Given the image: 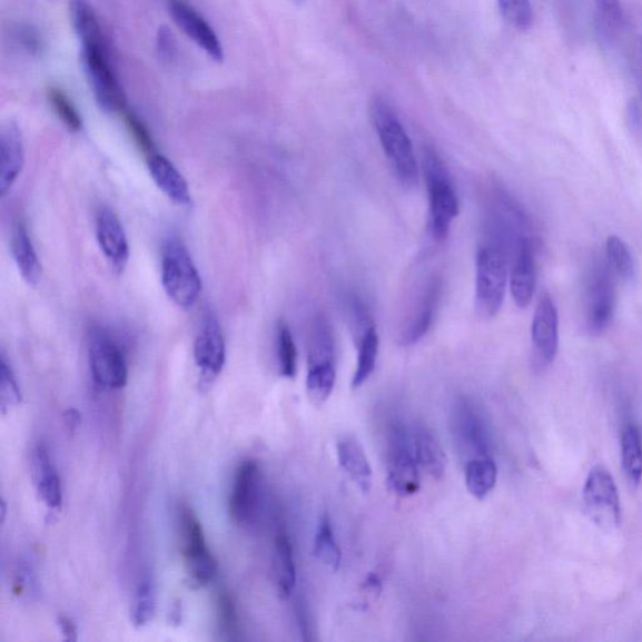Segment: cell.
I'll return each mask as SVG.
<instances>
[{"label": "cell", "instance_id": "6da1fadb", "mask_svg": "<svg viewBox=\"0 0 642 642\" xmlns=\"http://www.w3.org/2000/svg\"><path fill=\"white\" fill-rule=\"evenodd\" d=\"M371 112L383 151L394 175L404 187L413 189L418 184L419 172L417 157L406 128L393 107L382 97H375Z\"/></svg>", "mask_w": 642, "mask_h": 642}, {"label": "cell", "instance_id": "7a4b0ae2", "mask_svg": "<svg viewBox=\"0 0 642 642\" xmlns=\"http://www.w3.org/2000/svg\"><path fill=\"white\" fill-rule=\"evenodd\" d=\"M423 174L429 196V229L434 240L443 243L458 216V197L446 165L429 147L423 152Z\"/></svg>", "mask_w": 642, "mask_h": 642}, {"label": "cell", "instance_id": "3957f363", "mask_svg": "<svg viewBox=\"0 0 642 642\" xmlns=\"http://www.w3.org/2000/svg\"><path fill=\"white\" fill-rule=\"evenodd\" d=\"M507 256L500 245L482 246L476 259V294L474 305L483 319L496 316L505 302Z\"/></svg>", "mask_w": 642, "mask_h": 642}, {"label": "cell", "instance_id": "277c9868", "mask_svg": "<svg viewBox=\"0 0 642 642\" xmlns=\"http://www.w3.org/2000/svg\"><path fill=\"white\" fill-rule=\"evenodd\" d=\"M162 285L169 298L182 309H190L203 290V282L185 245L176 237L165 244Z\"/></svg>", "mask_w": 642, "mask_h": 642}, {"label": "cell", "instance_id": "5b68a950", "mask_svg": "<svg viewBox=\"0 0 642 642\" xmlns=\"http://www.w3.org/2000/svg\"><path fill=\"white\" fill-rule=\"evenodd\" d=\"M81 63L98 107L107 113L122 111L126 97L118 82L107 45L82 46Z\"/></svg>", "mask_w": 642, "mask_h": 642}, {"label": "cell", "instance_id": "8992f818", "mask_svg": "<svg viewBox=\"0 0 642 642\" xmlns=\"http://www.w3.org/2000/svg\"><path fill=\"white\" fill-rule=\"evenodd\" d=\"M387 482L395 495L406 498L419 491L418 462L414 456L412 434L401 423L392 424L388 432Z\"/></svg>", "mask_w": 642, "mask_h": 642}, {"label": "cell", "instance_id": "52a82bcc", "mask_svg": "<svg viewBox=\"0 0 642 642\" xmlns=\"http://www.w3.org/2000/svg\"><path fill=\"white\" fill-rule=\"evenodd\" d=\"M181 531L185 565L191 586L210 584L217 574V562L206 546L201 522L189 507L182 508Z\"/></svg>", "mask_w": 642, "mask_h": 642}, {"label": "cell", "instance_id": "ba28073f", "mask_svg": "<svg viewBox=\"0 0 642 642\" xmlns=\"http://www.w3.org/2000/svg\"><path fill=\"white\" fill-rule=\"evenodd\" d=\"M587 515L601 529L614 530L621 522L619 491L614 477L601 466L591 470L584 487Z\"/></svg>", "mask_w": 642, "mask_h": 642}, {"label": "cell", "instance_id": "9c48e42d", "mask_svg": "<svg viewBox=\"0 0 642 642\" xmlns=\"http://www.w3.org/2000/svg\"><path fill=\"white\" fill-rule=\"evenodd\" d=\"M452 433L462 457L467 461L492 456L485 421L466 398L460 399L453 408Z\"/></svg>", "mask_w": 642, "mask_h": 642}, {"label": "cell", "instance_id": "30bf717a", "mask_svg": "<svg viewBox=\"0 0 642 642\" xmlns=\"http://www.w3.org/2000/svg\"><path fill=\"white\" fill-rule=\"evenodd\" d=\"M615 292L611 273L604 263L592 266L586 288V325L591 334L604 333L614 316Z\"/></svg>", "mask_w": 642, "mask_h": 642}, {"label": "cell", "instance_id": "8fae6325", "mask_svg": "<svg viewBox=\"0 0 642 642\" xmlns=\"http://www.w3.org/2000/svg\"><path fill=\"white\" fill-rule=\"evenodd\" d=\"M261 502L263 476L259 464L245 461L237 470L230 498V515L236 525H251L259 517Z\"/></svg>", "mask_w": 642, "mask_h": 642}, {"label": "cell", "instance_id": "7c38bea8", "mask_svg": "<svg viewBox=\"0 0 642 642\" xmlns=\"http://www.w3.org/2000/svg\"><path fill=\"white\" fill-rule=\"evenodd\" d=\"M90 367L93 381L105 389H122L127 384L125 354L102 330H97L91 339Z\"/></svg>", "mask_w": 642, "mask_h": 642}, {"label": "cell", "instance_id": "4fadbf2b", "mask_svg": "<svg viewBox=\"0 0 642 642\" xmlns=\"http://www.w3.org/2000/svg\"><path fill=\"white\" fill-rule=\"evenodd\" d=\"M533 360L540 368L549 367L559 352V312L550 295L541 296L531 327Z\"/></svg>", "mask_w": 642, "mask_h": 642}, {"label": "cell", "instance_id": "5bb4252c", "mask_svg": "<svg viewBox=\"0 0 642 642\" xmlns=\"http://www.w3.org/2000/svg\"><path fill=\"white\" fill-rule=\"evenodd\" d=\"M169 12L174 22L216 62L224 61V47L214 28L185 0H170Z\"/></svg>", "mask_w": 642, "mask_h": 642}, {"label": "cell", "instance_id": "9a60e30c", "mask_svg": "<svg viewBox=\"0 0 642 642\" xmlns=\"http://www.w3.org/2000/svg\"><path fill=\"white\" fill-rule=\"evenodd\" d=\"M194 357L206 379H214L224 368L226 345L220 323L214 315H207L204 320L201 332L195 342Z\"/></svg>", "mask_w": 642, "mask_h": 642}, {"label": "cell", "instance_id": "2e32d148", "mask_svg": "<svg viewBox=\"0 0 642 642\" xmlns=\"http://www.w3.org/2000/svg\"><path fill=\"white\" fill-rule=\"evenodd\" d=\"M442 279L439 276H432L421 293L416 308H414L406 327L401 334L403 345H414L432 328L434 318L438 309L442 295Z\"/></svg>", "mask_w": 642, "mask_h": 642}, {"label": "cell", "instance_id": "e0dca14e", "mask_svg": "<svg viewBox=\"0 0 642 642\" xmlns=\"http://www.w3.org/2000/svg\"><path fill=\"white\" fill-rule=\"evenodd\" d=\"M97 240L115 271L122 273L130 256V246L120 219L110 209H103L98 215Z\"/></svg>", "mask_w": 642, "mask_h": 642}, {"label": "cell", "instance_id": "ac0fdd59", "mask_svg": "<svg viewBox=\"0 0 642 642\" xmlns=\"http://www.w3.org/2000/svg\"><path fill=\"white\" fill-rule=\"evenodd\" d=\"M510 288L513 302L521 309L527 308L536 289V264L530 237L523 239L516 249L511 269Z\"/></svg>", "mask_w": 642, "mask_h": 642}, {"label": "cell", "instance_id": "d6986e66", "mask_svg": "<svg viewBox=\"0 0 642 642\" xmlns=\"http://www.w3.org/2000/svg\"><path fill=\"white\" fill-rule=\"evenodd\" d=\"M24 166V145L21 130L9 121L0 132V194L11 189Z\"/></svg>", "mask_w": 642, "mask_h": 642}, {"label": "cell", "instance_id": "ffe728a7", "mask_svg": "<svg viewBox=\"0 0 642 642\" xmlns=\"http://www.w3.org/2000/svg\"><path fill=\"white\" fill-rule=\"evenodd\" d=\"M32 471L39 497L49 508L61 510L63 503L61 480L45 446H38L33 451Z\"/></svg>", "mask_w": 642, "mask_h": 642}, {"label": "cell", "instance_id": "44dd1931", "mask_svg": "<svg viewBox=\"0 0 642 642\" xmlns=\"http://www.w3.org/2000/svg\"><path fill=\"white\" fill-rule=\"evenodd\" d=\"M412 443L418 466L433 478H442L447 468V456L436 434L419 424L412 432Z\"/></svg>", "mask_w": 642, "mask_h": 642}, {"label": "cell", "instance_id": "7402d4cb", "mask_svg": "<svg viewBox=\"0 0 642 642\" xmlns=\"http://www.w3.org/2000/svg\"><path fill=\"white\" fill-rule=\"evenodd\" d=\"M340 467L363 493H368L373 483V471L367 454L357 438L344 437L337 444Z\"/></svg>", "mask_w": 642, "mask_h": 642}, {"label": "cell", "instance_id": "603a6c76", "mask_svg": "<svg viewBox=\"0 0 642 642\" xmlns=\"http://www.w3.org/2000/svg\"><path fill=\"white\" fill-rule=\"evenodd\" d=\"M148 170H150L156 185L160 187L169 199L182 206L190 205L191 194L189 185H187L181 172L165 156L157 154L151 156L150 160H148Z\"/></svg>", "mask_w": 642, "mask_h": 642}, {"label": "cell", "instance_id": "cb8c5ba5", "mask_svg": "<svg viewBox=\"0 0 642 642\" xmlns=\"http://www.w3.org/2000/svg\"><path fill=\"white\" fill-rule=\"evenodd\" d=\"M12 254L19 273L29 285H37L42 275V265L39 263L37 253L24 223H18L12 236Z\"/></svg>", "mask_w": 642, "mask_h": 642}, {"label": "cell", "instance_id": "d4e9b609", "mask_svg": "<svg viewBox=\"0 0 642 642\" xmlns=\"http://www.w3.org/2000/svg\"><path fill=\"white\" fill-rule=\"evenodd\" d=\"M273 575L276 590H278L280 597H290L296 585V567L293 547L288 536L280 535L275 540Z\"/></svg>", "mask_w": 642, "mask_h": 642}, {"label": "cell", "instance_id": "484cf974", "mask_svg": "<svg viewBox=\"0 0 642 642\" xmlns=\"http://www.w3.org/2000/svg\"><path fill=\"white\" fill-rule=\"evenodd\" d=\"M69 14L82 46L106 43L100 21L90 0H69Z\"/></svg>", "mask_w": 642, "mask_h": 642}, {"label": "cell", "instance_id": "4316f807", "mask_svg": "<svg viewBox=\"0 0 642 642\" xmlns=\"http://www.w3.org/2000/svg\"><path fill=\"white\" fill-rule=\"evenodd\" d=\"M498 470L492 456L473 458L466 462L464 478L471 495L476 500H485L496 487Z\"/></svg>", "mask_w": 642, "mask_h": 642}, {"label": "cell", "instance_id": "83f0119b", "mask_svg": "<svg viewBox=\"0 0 642 642\" xmlns=\"http://www.w3.org/2000/svg\"><path fill=\"white\" fill-rule=\"evenodd\" d=\"M335 381H337V371H335L334 362L309 364L306 391L314 406L320 407L330 398Z\"/></svg>", "mask_w": 642, "mask_h": 642}, {"label": "cell", "instance_id": "f1b7e54d", "mask_svg": "<svg viewBox=\"0 0 642 642\" xmlns=\"http://www.w3.org/2000/svg\"><path fill=\"white\" fill-rule=\"evenodd\" d=\"M621 457L629 482L632 486H639L642 480V436L634 424L622 432Z\"/></svg>", "mask_w": 642, "mask_h": 642}, {"label": "cell", "instance_id": "f546056e", "mask_svg": "<svg viewBox=\"0 0 642 642\" xmlns=\"http://www.w3.org/2000/svg\"><path fill=\"white\" fill-rule=\"evenodd\" d=\"M358 347V364L352 381L353 389L360 388L362 385L371 378L375 365H377L379 335L377 330H375L374 325L364 332L359 339Z\"/></svg>", "mask_w": 642, "mask_h": 642}, {"label": "cell", "instance_id": "4dcf8cb0", "mask_svg": "<svg viewBox=\"0 0 642 642\" xmlns=\"http://www.w3.org/2000/svg\"><path fill=\"white\" fill-rule=\"evenodd\" d=\"M314 555L323 565L330 569L333 572H338L342 565V550L338 545L337 539L330 525V520L325 515L320 523L318 531H316L314 541Z\"/></svg>", "mask_w": 642, "mask_h": 642}, {"label": "cell", "instance_id": "1f68e13d", "mask_svg": "<svg viewBox=\"0 0 642 642\" xmlns=\"http://www.w3.org/2000/svg\"><path fill=\"white\" fill-rule=\"evenodd\" d=\"M131 622L142 628L152 621L156 614V592L150 581H144L136 591L131 605Z\"/></svg>", "mask_w": 642, "mask_h": 642}, {"label": "cell", "instance_id": "d6a6232c", "mask_svg": "<svg viewBox=\"0 0 642 642\" xmlns=\"http://www.w3.org/2000/svg\"><path fill=\"white\" fill-rule=\"evenodd\" d=\"M278 360L283 377L293 379L298 369V352L293 334L284 322H280L278 327Z\"/></svg>", "mask_w": 642, "mask_h": 642}, {"label": "cell", "instance_id": "836d02e7", "mask_svg": "<svg viewBox=\"0 0 642 642\" xmlns=\"http://www.w3.org/2000/svg\"><path fill=\"white\" fill-rule=\"evenodd\" d=\"M599 31L606 39L614 38L622 24L620 0H595Z\"/></svg>", "mask_w": 642, "mask_h": 642}, {"label": "cell", "instance_id": "e575fe53", "mask_svg": "<svg viewBox=\"0 0 642 642\" xmlns=\"http://www.w3.org/2000/svg\"><path fill=\"white\" fill-rule=\"evenodd\" d=\"M609 264L624 279H631L635 273L634 259L629 246L619 236H610L606 243Z\"/></svg>", "mask_w": 642, "mask_h": 642}, {"label": "cell", "instance_id": "d590c367", "mask_svg": "<svg viewBox=\"0 0 642 642\" xmlns=\"http://www.w3.org/2000/svg\"><path fill=\"white\" fill-rule=\"evenodd\" d=\"M48 100L52 105L55 112L69 131L78 132L82 128V118L77 108L69 100L68 96L59 88L52 87L48 90Z\"/></svg>", "mask_w": 642, "mask_h": 642}, {"label": "cell", "instance_id": "8d00e7d4", "mask_svg": "<svg viewBox=\"0 0 642 642\" xmlns=\"http://www.w3.org/2000/svg\"><path fill=\"white\" fill-rule=\"evenodd\" d=\"M503 18L518 31H527L533 22L531 0H497Z\"/></svg>", "mask_w": 642, "mask_h": 642}, {"label": "cell", "instance_id": "74e56055", "mask_svg": "<svg viewBox=\"0 0 642 642\" xmlns=\"http://www.w3.org/2000/svg\"><path fill=\"white\" fill-rule=\"evenodd\" d=\"M217 615H219V625L225 638L235 640L237 629H239V615H237L235 601L227 591L221 592L217 601Z\"/></svg>", "mask_w": 642, "mask_h": 642}, {"label": "cell", "instance_id": "f35d334b", "mask_svg": "<svg viewBox=\"0 0 642 642\" xmlns=\"http://www.w3.org/2000/svg\"><path fill=\"white\" fill-rule=\"evenodd\" d=\"M0 399H2L3 411L18 406L22 402V394L18 388L14 374L4 357L0 364Z\"/></svg>", "mask_w": 642, "mask_h": 642}, {"label": "cell", "instance_id": "ab89813d", "mask_svg": "<svg viewBox=\"0 0 642 642\" xmlns=\"http://www.w3.org/2000/svg\"><path fill=\"white\" fill-rule=\"evenodd\" d=\"M125 120L128 127V130L132 134L135 141L138 146H140L141 150L148 155V157L154 156L155 152V145L152 141V137L150 132H148L147 127L144 122L132 112H127L125 115Z\"/></svg>", "mask_w": 642, "mask_h": 642}, {"label": "cell", "instance_id": "60d3db41", "mask_svg": "<svg viewBox=\"0 0 642 642\" xmlns=\"http://www.w3.org/2000/svg\"><path fill=\"white\" fill-rule=\"evenodd\" d=\"M13 592L18 596L31 597L37 594V581L31 567L19 565L14 571Z\"/></svg>", "mask_w": 642, "mask_h": 642}, {"label": "cell", "instance_id": "b9f144b4", "mask_svg": "<svg viewBox=\"0 0 642 642\" xmlns=\"http://www.w3.org/2000/svg\"><path fill=\"white\" fill-rule=\"evenodd\" d=\"M156 48L158 56H160L164 61L171 62L176 58L179 48H177L176 37L169 27L162 26L158 29Z\"/></svg>", "mask_w": 642, "mask_h": 642}, {"label": "cell", "instance_id": "7bdbcfd3", "mask_svg": "<svg viewBox=\"0 0 642 642\" xmlns=\"http://www.w3.org/2000/svg\"><path fill=\"white\" fill-rule=\"evenodd\" d=\"M17 37L19 43H21L26 51L29 53L37 55L39 51H41V38H39L38 33L32 27L24 26L19 28Z\"/></svg>", "mask_w": 642, "mask_h": 642}, {"label": "cell", "instance_id": "ee69618b", "mask_svg": "<svg viewBox=\"0 0 642 642\" xmlns=\"http://www.w3.org/2000/svg\"><path fill=\"white\" fill-rule=\"evenodd\" d=\"M58 626L59 630H61L65 640L67 641H76L78 639L77 635V628L75 625V622L67 618V616H59L58 618Z\"/></svg>", "mask_w": 642, "mask_h": 642}, {"label": "cell", "instance_id": "f6af8a7d", "mask_svg": "<svg viewBox=\"0 0 642 642\" xmlns=\"http://www.w3.org/2000/svg\"><path fill=\"white\" fill-rule=\"evenodd\" d=\"M81 414L75 408L67 409L63 414V421L69 432L75 433L81 426Z\"/></svg>", "mask_w": 642, "mask_h": 642}, {"label": "cell", "instance_id": "bcb514c9", "mask_svg": "<svg viewBox=\"0 0 642 642\" xmlns=\"http://www.w3.org/2000/svg\"><path fill=\"white\" fill-rule=\"evenodd\" d=\"M182 602L177 600L170 611V624L172 626H180L182 624Z\"/></svg>", "mask_w": 642, "mask_h": 642}, {"label": "cell", "instance_id": "7dc6e473", "mask_svg": "<svg viewBox=\"0 0 642 642\" xmlns=\"http://www.w3.org/2000/svg\"><path fill=\"white\" fill-rule=\"evenodd\" d=\"M365 589H368L373 592H381L382 591V582L379 577L375 574H371L367 580H365L364 585Z\"/></svg>", "mask_w": 642, "mask_h": 642}, {"label": "cell", "instance_id": "c3c4849f", "mask_svg": "<svg viewBox=\"0 0 642 642\" xmlns=\"http://www.w3.org/2000/svg\"><path fill=\"white\" fill-rule=\"evenodd\" d=\"M0 512H2V523H4L7 516V505L4 500L0 503Z\"/></svg>", "mask_w": 642, "mask_h": 642}, {"label": "cell", "instance_id": "681fc988", "mask_svg": "<svg viewBox=\"0 0 642 642\" xmlns=\"http://www.w3.org/2000/svg\"><path fill=\"white\" fill-rule=\"evenodd\" d=\"M295 2H303V0H295Z\"/></svg>", "mask_w": 642, "mask_h": 642}]
</instances>
